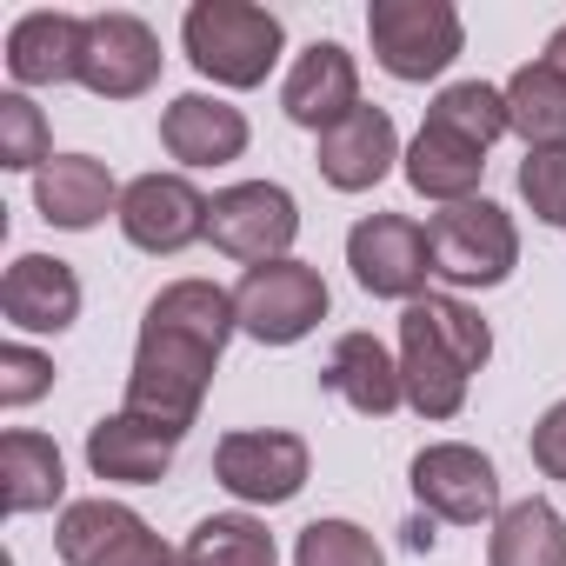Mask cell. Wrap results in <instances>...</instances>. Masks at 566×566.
Returning a JSON list of instances; mask_svg holds the SVG:
<instances>
[{
	"label": "cell",
	"mask_w": 566,
	"mask_h": 566,
	"mask_svg": "<svg viewBox=\"0 0 566 566\" xmlns=\"http://www.w3.org/2000/svg\"><path fill=\"white\" fill-rule=\"evenodd\" d=\"M207 240L227 253V260H287V247L301 240V200L273 180H240L227 193H213V213H207Z\"/></svg>",
	"instance_id": "8"
},
{
	"label": "cell",
	"mask_w": 566,
	"mask_h": 566,
	"mask_svg": "<svg viewBox=\"0 0 566 566\" xmlns=\"http://www.w3.org/2000/svg\"><path fill=\"white\" fill-rule=\"evenodd\" d=\"M160 81V34L140 14H87L81 87L101 101H140Z\"/></svg>",
	"instance_id": "13"
},
{
	"label": "cell",
	"mask_w": 566,
	"mask_h": 566,
	"mask_svg": "<svg viewBox=\"0 0 566 566\" xmlns=\"http://www.w3.org/2000/svg\"><path fill=\"white\" fill-rule=\"evenodd\" d=\"M233 334H240V307L227 287H213V280H174V287H160L147 301V321H140V347H134V374H127V413L187 440Z\"/></svg>",
	"instance_id": "1"
},
{
	"label": "cell",
	"mask_w": 566,
	"mask_h": 566,
	"mask_svg": "<svg viewBox=\"0 0 566 566\" xmlns=\"http://www.w3.org/2000/svg\"><path fill=\"white\" fill-rule=\"evenodd\" d=\"M486 360H493V327L467 301H453V294L407 301V314H400V380H407V407L420 420H453Z\"/></svg>",
	"instance_id": "2"
},
{
	"label": "cell",
	"mask_w": 566,
	"mask_h": 566,
	"mask_svg": "<svg viewBox=\"0 0 566 566\" xmlns=\"http://www.w3.org/2000/svg\"><path fill=\"white\" fill-rule=\"evenodd\" d=\"M520 200L539 227H566V147H526L520 160Z\"/></svg>",
	"instance_id": "30"
},
{
	"label": "cell",
	"mask_w": 566,
	"mask_h": 566,
	"mask_svg": "<svg viewBox=\"0 0 566 566\" xmlns=\"http://www.w3.org/2000/svg\"><path fill=\"white\" fill-rule=\"evenodd\" d=\"M407 539H413V546H433V513H420V520L407 526Z\"/></svg>",
	"instance_id": "33"
},
{
	"label": "cell",
	"mask_w": 566,
	"mask_h": 566,
	"mask_svg": "<svg viewBox=\"0 0 566 566\" xmlns=\"http://www.w3.org/2000/svg\"><path fill=\"white\" fill-rule=\"evenodd\" d=\"M526 453H533V467H539L546 480H566V400H553V407L533 420Z\"/></svg>",
	"instance_id": "32"
},
{
	"label": "cell",
	"mask_w": 566,
	"mask_h": 566,
	"mask_svg": "<svg viewBox=\"0 0 566 566\" xmlns=\"http://www.w3.org/2000/svg\"><path fill=\"white\" fill-rule=\"evenodd\" d=\"M280 107H287V120L307 127V134L340 127V120L360 107V67H354V54H347L340 41H314V48L287 67Z\"/></svg>",
	"instance_id": "14"
},
{
	"label": "cell",
	"mask_w": 566,
	"mask_h": 566,
	"mask_svg": "<svg viewBox=\"0 0 566 566\" xmlns=\"http://www.w3.org/2000/svg\"><path fill=\"white\" fill-rule=\"evenodd\" d=\"M180 566H187V559H180Z\"/></svg>",
	"instance_id": "35"
},
{
	"label": "cell",
	"mask_w": 566,
	"mask_h": 566,
	"mask_svg": "<svg viewBox=\"0 0 566 566\" xmlns=\"http://www.w3.org/2000/svg\"><path fill=\"white\" fill-rule=\"evenodd\" d=\"M546 61H553L559 74H566V28H553V41H546Z\"/></svg>",
	"instance_id": "34"
},
{
	"label": "cell",
	"mask_w": 566,
	"mask_h": 566,
	"mask_svg": "<svg viewBox=\"0 0 566 566\" xmlns=\"http://www.w3.org/2000/svg\"><path fill=\"white\" fill-rule=\"evenodd\" d=\"M307 467H314V453L287 427H247L213 447V480L247 506H287L307 486Z\"/></svg>",
	"instance_id": "7"
},
{
	"label": "cell",
	"mask_w": 566,
	"mask_h": 566,
	"mask_svg": "<svg viewBox=\"0 0 566 566\" xmlns=\"http://www.w3.org/2000/svg\"><path fill=\"white\" fill-rule=\"evenodd\" d=\"M233 307H240V334H253L260 347H294V340H307L327 321L334 294H327L321 266H307V260L287 253V260L247 266L240 287H233Z\"/></svg>",
	"instance_id": "4"
},
{
	"label": "cell",
	"mask_w": 566,
	"mask_h": 566,
	"mask_svg": "<svg viewBox=\"0 0 566 566\" xmlns=\"http://www.w3.org/2000/svg\"><path fill=\"white\" fill-rule=\"evenodd\" d=\"M67 566H180V553L120 500H74L54 526Z\"/></svg>",
	"instance_id": "10"
},
{
	"label": "cell",
	"mask_w": 566,
	"mask_h": 566,
	"mask_svg": "<svg viewBox=\"0 0 566 566\" xmlns=\"http://www.w3.org/2000/svg\"><path fill=\"white\" fill-rule=\"evenodd\" d=\"M81 54H87V21L81 14L41 8V14H21L8 28V74L21 87H67V81H81Z\"/></svg>",
	"instance_id": "17"
},
{
	"label": "cell",
	"mask_w": 566,
	"mask_h": 566,
	"mask_svg": "<svg viewBox=\"0 0 566 566\" xmlns=\"http://www.w3.org/2000/svg\"><path fill=\"white\" fill-rule=\"evenodd\" d=\"M253 140L247 114L227 107L220 94H180L167 114H160V147L180 160V167H227L240 160Z\"/></svg>",
	"instance_id": "18"
},
{
	"label": "cell",
	"mask_w": 566,
	"mask_h": 566,
	"mask_svg": "<svg viewBox=\"0 0 566 566\" xmlns=\"http://www.w3.org/2000/svg\"><path fill=\"white\" fill-rule=\"evenodd\" d=\"M187 566H280V546L266 533V520L253 513H207L187 533Z\"/></svg>",
	"instance_id": "26"
},
{
	"label": "cell",
	"mask_w": 566,
	"mask_h": 566,
	"mask_svg": "<svg viewBox=\"0 0 566 566\" xmlns=\"http://www.w3.org/2000/svg\"><path fill=\"white\" fill-rule=\"evenodd\" d=\"M294 566H387L380 539L354 520H314L294 539Z\"/></svg>",
	"instance_id": "28"
},
{
	"label": "cell",
	"mask_w": 566,
	"mask_h": 566,
	"mask_svg": "<svg viewBox=\"0 0 566 566\" xmlns=\"http://www.w3.org/2000/svg\"><path fill=\"white\" fill-rule=\"evenodd\" d=\"M207 213L213 200L187 180V174H140L134 187H120V233L140 253H187L193 240H207Z\"/></svg>",
	"instance_id": "12"
},
{
	"label": "cell",
	"mask_w": 566,
	"mask_h": 566,
	"mask_svg": "<svg viewBox=\"0 0 566 566\" xmlns=\"http://www.w3.org/2000/svg\"><path fill=\"white\" fill-rule=\"evenodd\" d=\"M367 41H374V61L394 81H440L460 61L467 28H460L453 0H374Z\"/></svg>",
	"instance_id": "6"
},
{
	"label": "cell",
	"mask_w": 566,
	"mask_h": 566,
	"mask_svg": "<svg viewBox=\"0 0 566 566\" xmlns=\"http://www.w3.org/2000/svg\"><path fill=\"white\" fill-rule=\"evenodd\" d=\"M420 513L433 520H453V526H480V520H500V467L467 447V440H433L413 453V473H407Z\"/></svg>",
	"instance_id": "9"
},
{
	"label": "cell",
	"mask_w": 566,
	"mask_h": 566,
	"mask_svg": "<svg viewBox=\"0 0 566 566\" xmlns=\"http://www.w3.org/2000/svg\"><path fill=\"white\" fill-rule=\"evenodd\" d=\"M321 180L327 187H340V193H367V187H380L387 174H394V160H407L400 154V127H394V114L387 107H354L340 127H327L321 134Z\"/></svg>",
	"instance_id": "15"
},
{
	"label": "cell",
	"mask_w": 566,
	"mask_h": 566,
	"mask_svg": "<svg viewBox=\"0 0 566 566\" xmlns=\"http://www.w3.org/2000/svg\"><path fill=\"white\" fill-rule=\"evenodd\" d=\"M400 167H407V187H413L420 200L460 207V200H473V187H480V174H486V154L467 147V140H453V134H440V127H420Z\"/></svg>",
	"instance_id": "23"
},
{
	"label": "cell",
	"mask_w": 566,
	"mask_h": 566,
	"mask_svg": "<svg viewBox=\"0 0 566 566\" xmlns=\"http://www.w3.org/2000/svg\"><path fill=\"white\" fill-rule=\"evenodd\" d=\"M34 207H41L48 227L87 233V227H101L107 213H120V187H114V174H107L94 154H54V160L34 174Z\"/></svg>",
	"instance_id": "19"
},
{
	"label": "cell",
	"mask_w": 566,
	"mask_h": 566,
	"mask_svg": "<svg viewBox=\"0 0 566 566\" xmlns=\"http://www.w3.org/2000/svg\"><path fill=\"white\" fill-rule=\"evenodd\" d=\"M321 380H327V394H340V400H347L354 413H367V420H387V413L407 400L400 360H394L374 334H340L334 354H327V367H321Z\"/></svg>",
	"instance_id": "21"
},
{
	"label": "cell",
	"mask_w": 566,
	"mask_h": 566,
	"mask_svg": "<svg viewBox=\"0 0 566 566\" xmlns=\"http://www.w3.org/2000/svg\"><path fill=\"white\" fill-rule=\"evenodd\" d=\"M174 453H180V440H174L167 427H154V420H140V413H127V407L87 427V467H94V480L154 486V480H167Z\"/></svg>",
	"instance_id": "20"
},
{
	"label": "cell",
	"mask_w": 566,
	"mask_h": 566,
	"mask_svg": "<svg viewBox=\"0 0 566 566\" xmlns=\"http://www.w3.org/2000/svg\"><path fill=\"white\" fill-rule=\"evenodd\" d=\"M427 247H433V273L447 287H500L520 266V227L500 200H460L440 207L427 220Z\"/></svg>",
	"instance_id": "5"
},
{
	"label": "cell",
	"mask_w": 566,
	"mask_h": 566,
	"mask_svg": "<svg viewBox=\"0 0 566 566\" xmlns=\"http://www.w3.org/2000/svg\"><path fill=\"white\" fill-rule=\"evenodd\" d=\"M48 387H54V360L48 354H34L21 340L0 347V407H34Z\"/></svg>",
	"instance_id": "31"
},
{
	"label": "cell",
	"mask_w": 566,
	"mask_h": 566,
	"mask_svg": "<svg viewBox=\"0 0 566 566\" xmlns=\"http://www.w3.org/2000/svg\"><path fill=\"white\" fill-rule=\"evenodd\" d=\"M48 160H54V147H48V114H41L28 94H0V167L41 174Z\"/></svg>",
	"instance_id": "29"
},
{
	"label": "cell",
	"mask_w": 566,
	"mask_h": 566,
	"mask_svg": "<svg viewBox=\"0 0 566 566\" xmlns=\"http://www.w3.org/2000/svg\"><path fill=\"white\" fill-rule=\"evenodd\" d=\"M347 266L374 301H420L427 294V273H433V247L427 227L407 213H367L347 233Z\"/></svg>",
	"instance_id": "11"
},
{
	"label": "cell",
	"mask_w": 566,
	"mask_h": 566,
	"mask_svg": "<svg viewBox=\"0 0 566 566\" xmlns=\"http://www.w3.org/2000/svg\"><path fill=\"white\" fill-rule=\"evenodd\" d=\"M0 493H8V513H48L67 493V460L48 433L14 427L0 440Z\"/></svg>",
	"instance_id": "22"
},
{
	"label": "cell",
	"mask_w": 566,
	"mask_h": 566,
	"mask_svg": "<svg viewBox=\"0 0 566 566\" xmlns=\"http://www.w3.org/2000/svg\"><path fill=\"white\" fill-rule=\"evenodd\" d=\"M486 566H566V520L553 500H513L493 520Z\"/></svg>",
	"instance_id": "24"
},
{
	"label": "cell",
	"mask_w": 566,
	"mask_h": 566,
	"mask_svg": "<svg viewBox=\"0 0 566 566\" xmlns=\"http://www.w3.org/2000/svg\"><path fill=\"white\" fill-rule=\"evenodd\" d=\"M180 41H187V61L213 81V87H260L280 54H287V28L280 14L253 8V0H193L187 21H180Z\"/></svg>",
	"instance_id": "3"
},
{
	"label": "cell",
	"mask_w": 566,
	"mask_h": 566,
	"mask_svg": "<svg viewBox=\"0 0 566 566\" xmlns=\"http://www.w3.org/2000/svg\"><path fill=\"white\" fill-rule=\"evenodd\" d=\"M506 127L526 147H566V74L553 61H526L506 81Z\"/></svg>",
	"instance_id": "25"
},
{
	"label": "cell",
	"mask_w": 566,
	"mask_h": 566,
	"mask_svg": "<svg viewBox=\"0 0 566 566\" xmlns=\"http://www.w3.org/2000/svg\"><path fill=\"white\" fill-rule=\"evenodd\" d=\"M427 127H440V134H453V140H467V147H480V154H486L500 134H513V127H506V87L453 81V87H440V94H433Z\"/></svg>",
	"instance_id": "27"
},
{
	"label": "cell",
	"mask_w": 566,
	"mask_h": 566,
	"mask_svg": "<svg viewBox=\"0 0 566 566\" xmlns=\"http://www.w3.org/2000/svg\"><path fill=\"white\" fill-rule=\"evenodd\" d=\"M0 314L21 334H67L81 321V280L54 253H21L0 280Z\"/></svg>",
	"instance_id": "16"
}]
</instances>
